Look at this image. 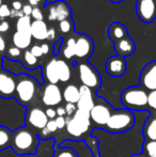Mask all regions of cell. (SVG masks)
<instances>
[{
    "mask_svg": "<svg viewBox=\"0 0 156 157\" xmlns=\"http://www.w3.org/2000/svg\"><path fill=\"white\" fill-rule=\"evenodd\" d=\"M40 138L27 126L19 127L13 132L11 147L18 155H33L36 153Z\"/></svg>",
    "mask_w": 156,
    "mask_h": 157,
    "instance_id": "obj_1",
    "label": "cell"
},
{
    "mask_svg": "<svg viewBox=\"0 0 156 157\" xmlns=\"http://www.w3.org/2000/svg\"><path fill=\"white\" fill-rule=\"evenodd\" d=\"M134 124H135V114L128 109H122L111 113L108 122L105 125V128L110 132L119 134L129 130Z\"/></svg>",
    "mask_w": 156,
    "mask_h": 157,
    "instance_id": "obj_2",
    "label": "cell"
},
{
    "mask_svg": "<svg viewBox=\"0 0 156 157\" xmlns=\"http://www.w3.org/2000/svg\"><path fill=\"white\" fill-rule=\"evenodd\" d=\"M121 101L127 109H142L148 105V93L141 87H129L121 94Z\"/></svg>",
    "mask_w": 156,
    "mask_h": 157,
    "instance_id": "obj_3",
    "label": "cell"
},
{
    "mask_svg": "<svg viewBox=\"0 0 156 157\" xmlns=\"http://www.w3.org/2000/svg\"><path fill=\"white\" fill-rule=\"evenodd\" d=\"M91 123L89 112L77 109L73 116L67 119V132L73 138H79L89 130Z\"/></svg>",
    "mask_w": 156,
    "mask_h": 157,
    "instance_id": "obj_4",
    "label": "cell"
},
{
    "mask_svg": "<svg viewBox=\"0 0 156 157\" xmlns=\"http://www.w3.org/2000/svg\"><path fill=\"white\" fill-rule=\"evenodd\" d=\"M36 90V81L34 78L24 75L21 77L18 82H16V90H15V96L19 104L27 106L30 101L33 99Z\"/></svg>",
    "mask_w": 156,
    "mask_h": 157,
    "instance_id": "obj_5",
    "label": "cell"
},
{
    "mask_svg": "<svg viewBox=\"0 0 156 157\" xmlns=\"http://www.w3.org/2000/svg\"><path fill=\"white\" fill-rule=\"evenodd\" d=\"M79 78L82 82V86L90 88V89L97 90L101 87L102 79H101L100 73L93 67L90 63L82 62L78 66Z\"/></svg>",
    "mask_w": 156,
    "mask_h": 157,
    "instance_id": "obj_6",
    "label": "cell"
},
{
    "mask_svg": "<svg viewBox=\"0 0 156 157\" xmlns=\"http://www.w3.org/2000/svg\"><path fill=\"white\" fill-rule=\"evenodd\" d=\"M136 14L141 21L152 23L156 18V0H137Z\"/></svg>",
    "mask_w": 156,
    "mask_h": 157,
    "instance_id": "obj_7",
    "label": "cell"
},
{
    "mask_svg": "<svg viewBox=\"0 0 156 157\" xmlns=\"http://www.w3.org/2000/svg\"><path fill=\"white\" fill-rule=\"evenodd\" d=\"M48 19L50 21H62L69 19L72 15L70 6L65 1H56L48 4Z\"/></svg>",
    "mask_w": 156,
    "mask_h": 157,
    "instance_id": "obj_8",
    "label": "cell"
},
{
    "mask_svg": "<svg viewBox=\"0 0 156 157\" xmlns=\"http://www.w3.org/2000/svg\"><path fill=\"white\" fill-rule=\"evenodd\" d=\"M140 83L144 90H156V60L148 63L140 73Z\"/></svg>",
    "mask_w": 156,
    "mask_h": 157,
    "instance_id": "obj_9",
    "label": "cell"
},
{
    "mask_svg": "<svg viewBox=\"0 0 156 157\" xmlns=\"http://www.w3.org/2000/svg\"><path fill=\"white\" fill-rule=\"evenodd\" d=\"M26 122L28 123V125L32 126L33 128L41 130L46 127L48 118L43 109L39 107H33L30 108L26 113Z\"/></svg>",
    "mask_w": 156,
    "mask_h": 157,
    "instance_id": "obj_10",
    "label": "cell"
},
{
    "mask_svg": "<svg viewBox=\"0 0 156 157\" xmlns=\"http://www.w3.org/2000/svg\"><path fill=\"white\" fill-rule=\"evenodd\" d=\"M63 97L61 93L60 88L57 85H51L48 83L45 88H44L43 95H42V101L45 106L47 107H54L57 106L62 101Z\"/></svg>",
    "mask_w": 156,
    "mask_h": 157,
    "instance_id": "obj_11",
    "label": "cell"
},
{
    "mask_svg": "<svg viewBox=\"0 0 156 157\" xmlns=\"http://www.w3.org/2000/svg\"><path fill=\"white\" fill-rule=\"evenodd\" d=\"M93 42L88 35L78 34L75 45V57L79 59H89L93 52Z\"/></svg>",
    "mask_w": 156,
    "mask_h": 157,
    "instance_id": "obj_12",
    "label": "cell"
},
{
    "mask_svg": "<svg viewBox=\"0 0 156 157\" xmlns=\"http://www.w3.org/2000/svg\"><path fill=\"white\" fill-rule=\"evenodd\" d=\"M111 113L107 104H96L90 111V119L97 126H105L108 122Z\"/></svg>",
    "mask_w": 156,
    "mask_h": 157,
    "instance_id": "obj_13",
    "label": "cell"
},
{
    "mask_svg": "<svg viewBox=\"0 0 156 157\" xmlns=\"http://www.w3.org/2000/svg\"><path fill=\"white\" fill-rule=\"evenodd\" d=\"M106 72L111 77L123 76L126 72V61L124 57H110L106 62Z\"/></svg>",
    "mask_w": 156,
    "mask_h": 157,
    "instance_id": "obj_14",
    "label": "cell"
},
{
    "mask_svg": "<svg viewBox=\"0 0 156 157\" xmlns=\"http://www.w3.org/2000/svg\"><path fill=\"white\" fill-rule=\"evenodd\" d=\"M94 101H93V93H92L91 89L86 86H81L79 88V99L78 103L76 104L77 109L81 111L89 112L94 107Z\"/></svg>",
    "mask_w": 156,
    "mask_h": 157,
    "instance_id": "obj_15",
    "label": "cell"
},
{
    "mask_svg": "<svg viewBox=\"0 0 156 157\" xmlns=\"http://www.w3.org/2000/svg\"><path fill=\"white\" fill-rule=\"evenodd\" d=\"M16 90V81L6 73H0V96L4 98L12 97Z\"/></svg>",
    "mask_w": 156,
    "mask_h": 157,
    "instance_id": "obj_16",
    "label": "cell"
},
{
    "mask_svg": "<svg viewBox=\"0 0 156 157\" xmlns=\"http://www.w3.org/2000/svg\"><path fill=\"white\" fill-rule=\"evenodd\" d=\"M135 43L129 36H126L124 39L120 40V41L115 42V48L117 52L118 56L125 57L129 56L135 52Z\"/></svg>",
    "mask_w": 156,
    "mask_h": 157,
    "instance_id": "obj_17",
    "label": "cell"
},
{
    "mask_svg": "<svg viewBox=\"0 0 156 157\" xmlns=\"http://www.w3.org/2000/svg\"><path fill=\"white\" fill-rule=\"evenodd\" d=\"M48 27L44 21H34L31 24V36L38 41L47 40Z\"/></svg>",
    "mask_w": 156,
    "mask_h": 157,
    "instance_id": "obj_18",
    "label": "cell"
},
{
    "mask_svg": "<svg viewBox=\"0 0 156 157\" xmlns=\"http://www.w3.org/2000/svg\"><path fill=\"white\" fill-rule=\"evenodd\" d=\"M44 76L45 79L51 85H57L59 82V76H58V68H57V59L52 58L49 60V62L45 65L44 68Z\"/></svg>",
    "mask_w": 156,
    "mask_h": 157,
    "instance_id": "obj_19",
    "label": "cell"
},
{
    "mask_svg": "<svg viewBox=\"0 0 156 157\" xmlns=\"http://www.w3.org/2000/svg\"><path fill=\"white\" fill-rule=\"evenodd\" d=\"M108 34L110 36V39L113 41V43L120 40L124 39V37L128 36L127 35V29L124 25L120 23H113L110 25L108 29Z\"/></svg>",
    "mask_w": 156,
    "mask_h": 157,
    "instance_id": "obj_20",
    "label": "cell"
},
{
    "mask_svg": "<svg viewBox=\"0 0 156 157\" xmlns=\"http://www.w3.org/2000/svg\"><path fill=\"white\" fill-rule=\"evenodd\" d=\"M32 36L29 33L15 32L13 34V44L18 49H27L31 44Z\"/></svg>",
    "mask_w": 156,
    "mask_h": 157,
    "instance_id": "obj_21",
    "label": "cell"
},
{
    "mask_svg": "<svg viewBox=\"0 0 156 157\" xmlns=\"http://www.w3.org/2000/svg\"><path fill=\"white\" fill-rule=\"evenodd\" d=\"M62 97L67 103L70 104H77L79 99V88L75 85H69L63 90Z\"/></svg>",
    "mask_w": 156,
    "mask_h": 157,
    "instance_id": "obj_22",
    "label": "cell"
},
{
    "mask_svg": "<svg viewBox=\"0 0 156 157\" xmlns=\"http://www.w3.org/2000/svg\"><path fill=\"white\" fill-rule=\"evenodd\" d=\"M57 68H58V76L59 81L61 82H67L71 78V70H70L69 64L64 60L57 59Z\"/></svg>",
    "mask_w": 156,
    "mask_h": 157,
    "instance_id": "obj_23",
    "label": "cell"
},
{
    "mask_svg": "<svg viewBox=\"0 0 156 157\" xmlns=\"http://www.w3.org/2000/svg\"><path fill=\"white\" fill-rule=\"evenodd\" d=\"M13 132L6 126H0V151L8 149L12 142Z\"/></svg>",
    "mask_w": 156,
    "mask_h": 157,
    "instance_id": "obj_24",
    "label": "cell"
},
{
    "mask_svg": "<svg viewBox=\"0 0 156 157\" xmlns=\"http://www.w3.org/2000/svg\"><path fill=\"white\" fill-rule=\"evenodd\" d=\"M31 16L24 15L23 17L17 19L16 21V31L31 34Z\"/></svg>",
    "mask_w": 156,
    "mask_h": 157,
    "instance_id": "obj_25",
    "label": "cell"
},
{
    "mask_svg": "<svg viewBox=\"0 0 156 157\" xmlns=\"http://www.w3.org/2000/svg\"><path fill=\"white\" fill-rule=\"evenodd\" d=\"M143 134L146 139L156 141V118L146 123L143 128Z\"/></svg>",
    "mask_w": 156,
    "mask_h": 157,
    "instance_id": "obj_26",
    "label": "cell"
},
{
    "mask_svg": "<svg viewBox=\"0 0 156 157\" xmlns=\"http://www.w3.org/2000/svg\"><path fill=\"white\" fill-rule=\"evenodd\" d=\"M75 45L76 39H74V37L67 39L64 48H63V56L67 59H71L73 57H75Z\"/></svg>",
    "mask_w": 156,
    "mask_h": 157,
    "instance_id": "obj_27",
    "label": "cell"
},
{
    "mask_svg": "<svg viewBox=\"0 0 156 157\" xmlns=\"http://www.w3.org/2000/svg\"><path fill=\"white\" fill-rule=\"evenodd\" d=\"M54 157H78L77 153L70 147H58L54 154Z\"/></svg>",
    "mask_w": 156,
    "mask_h": 157,
    "instance_id": "obj_28",
    "label": "cell"
},
{
    "mask_svg": "<svg viewBox=\"0 0 156 157\" xmlns=\"http://www.w3.org/2000/svg\"><path fill=\"white\" fill-rule=\"evenodd\" d=\"M24 61H25V64L28 65V68H34L36 67V64H38V58L33 56L31 54L30 50H26L25 54H24Z\"/></svg>",
    "mask_w": 156,
    "mask_h": 157,
    "instance_id": "obj_29",
    "label": "cell"
},
{
    "mask_svg": "<svg viewBox=\"0 0 156 157\" xmlns=\"http://www.w3.org/2000/svg\"><path fill=\"white\" fill-rule=\"evenodd\" d=\"M143 147L149 157H156V141H152V140L146 141Z\"/></svg>",
    "mask_w": 156,
    "mask_h": 157,
    "instance_id": "obj_30",
    "label": "cell"
},
{
    "mask_svg": "<svg viewBox=\"0 0 156 157\" xmlns=\"http://www.w3.org/2000/svg\"><path fill=\"white\" fill-rule=\"evenodd\" d=\"M72 28H73V25H72L70 19H65V21L59 23V29L63 33H69L72 30Z\"/></svg>",
    "mask_w": 156,
    "mask_h": 157,
    "instance_id": "obj_31",
    "label": "cell"
},
{
    "mask_svg": "<svg viewBox=\"0 0 156 157\" xmlns=\"http://www.w3.org/2000/svg\"><path fill=\"white\" fill-rule=\"evenodd\" d=\"M148 106L156 110V90L150 91V93H148Z\"/></svg>",
    "mask_w": 156,
    "mask_h": 157,
    "instance_id": "obj_32",
    "label": "cell"
},
{
    "mask_svg": "<svg viewBox=\"0 0 156 157\" xmlns=\"http://www.w3.org/2000/svg\"><path fill=\"white\" fill-rule=\"evenodd\" d=\"M65 108V112H67V116L69 117H72L76 111H77V106L75 104H70V103H67V105L64 106Z\"/></svg>",
    "mask_w": 156,
    "mask_h": 157,
    "instance_id": "obj_33",
    "label": "cell"
},
{
    "mask_svg": "<svg viewBox=\"0 0 156 157\" xmlns=\"http://www.w3.org/2000/svg\"><path fill=\"white\" fill-rule=\"evenodd\" d=\"M31 17L34 19V21H43V13H42L41 9L40 8H33V10H32V13H31Z\"/></svg>",
    "mask_w": 156,
    "mask_h": 157,
    "instance_id": "obj_34",
    "label": "cell"
},
{
    "mask_svg": "<svg viewBox=\"0 0 156 157\" xmlns=\"http://www.w3.org/2000/svg\"><path fill=\"white\" fill-rule=\"evenodd\" d=\"M8 54L9 56L11 57V59H16L21 56V49H18L17 47H10L8 50Z\"/></svg>",
    "mask_w": 156,
    "mask_h": 157,
    "instance_id": "obj_35",
    "label": "cell"
},
{
    "mask_svg": "<svg viewBox=\"0 0 156 157\" xmlns=\"http://www.w3.org/2000/svg\"><path fill=\"white\" fill-rule=\"evenodd\" d=\"M55 122H56L58 129H62V128L67 127V119L64 117H57L55 119Z\"/></svg>",
    "mask_w": 156,
    "mask_h": 157,
    "instance_id": "obj_36",
    "label": "cell"
},
{
    "mask_svg": "<svg viewBox=\"0 0 156 157\" xmlns=\"http://www.w3.org/2000/svg\"><path fill=\"white\" fill-rule=\"evenodd\" d=\"M31 54L33 55L36 58H40V57L43 56V52H42V48H41V45H33L30 49Z\"/></svg>",
    "mask_w": 156,
    "mask_h": 157,
    "instance_id": "obj_37",
    "label": "cell"
},
{
    "mask_svg": "<svg viewBox=\"0 0 156 157\" xmlns=\"http://www.w3.org/2000/svg\"><path fill=\"white\" fill-rule=\"evenodd\" d=\"M10 12L11 10L9 9V6L6 4H2L0 6V18H6V17L10 16Z\"/></svg>",
    "mask_w": 156,
    "mask_h": 157,
    "instance_id": "obj_38",
    "label": "cell"
},
{
    "mask_svg": "<svg viewBox=\"0 0 156 157\" xmlns=\"http://www.w3.org/2000/svg\"><path fill=\"white\" fill-rule=\"evenodd\" d=\"M45 113L47 116L48 119L50 120H55L57 118V112H56V109H54L52 107H48L47 109L45 110Z\"/></svg>",
    "mask_w": 156,
    "mask_h": 157,
    "instance_id": "obj_39",
    "label": "cell"
},
{
    "mask_svg": "<svg viewBox=\"0 0 156 157\" xmlns=\"http://www.w3.org/2000/svg\"><path fill=\"white\" fill-rule=\"evenodd\" d=\"M46 128H47L50 132H55L58 130V127H57V124H56V122H55V120H48Z\"/></svg>",
    "mask_w": 156,
    "mask_h": 157,
    "instance_id": "obj_40",
    "label": "cell"
},
{
    "mask_svg": "<svg viewBox=\"0 0 156 157\" xmlns=\"http://www.w3.org/2000/svg\"><path fill=\"white\" fill-rule=\"evenodd\" d=\"M32 10H33V8L30 4H25V6H23V9H21L24 15H27V16H31Z\"/></svg>",
    "mask_w": 156,
    "mask_h": 157,
    "instance_id": "obj_41",
    "label": "cell"
},
{
    "mask_svg": "<svg viewBox=\"0 0 156 157\" xmlns=\"http://www.w3.org/2000/svg\"><path fill=\"white\" fill-rule=\"evenodd\" d=\"M9 29H10V25H9L8 21H0V33L6 32Z\"/></svg>",
    "mask_w": 156,
    "mask_h": 157,
    "instance_id": "obj_42",
    "label": "cell"
},
{
    "mask_svg": "<svg viewBox=\"0 0 156 157\" xmlns=\"http://www.w3.org/2000/svg\"><path fill=\"white\" fill-rule=\"evenodd\" d=\"M23 16H24L23 11L11 10V12H10V17H12V18H15V17H17V18H21V17H23Z\"/></svg>",
    "mask_w": 156,
    "mask_h": 157,
    "instance_id": "obj_43",
    "label": "cell"
},
{
    "mask_svg": "<svg viewBox=\"0 0 156 157\" xmlns=\"http://www.w3.org/2000/svg\"><path fill=\"white\" fill-rule=\"evenodd\" d=\"M55 39H56V29L55 28H49L47 32V40L54 41Z\"/></svg>",
    "mask_w": 156,
    "mask_h": 157,
    "instance_id": "obj_44",
    "label": "cell"
},
{
    "mask_svg": "<svg viewBox=\"0 0 156 157\" xmlns=\"http://www.w3.org/2000/svg\"><path fill=\"white\" fill-rule=\"evenodd\" d=\"M56 112H57V117H65V116H67L65 108L64 107H61V106H59V107L57 108Z\"/></svg>",
    "mask_w": 156,
    "mask_h": 157,
    "instance_id": "obj_45",
    "label": "cell"
},
{
    "mask_svg": "<svg viewBox=\"0 0 156 157\" xmlns=\"http://www.w3.org/2000/svg\"><path fill=\"white\" fill-rule=\"evenodd\" d=\"M12 6H13V10H16V11H21V9H23V4H21V1H14L12 3Z\"/></svg>",
    "mask_w": 156,
    "mask_h": 157,
    "instance_id": "obj_46",
    "label": "cell"
},
{
    "mask_svg": "<svg viewBox=\"0 0 156 157\" xmlns=\"http://www.w3.org/2000/svg\"><path fill=\"white\" fill-rule=\"evenodd\" d=\"M40 132H40V135H41L42 138H47V137L49 136L50 134H51V132H50L49 130H48L46 127H45V128H43V129H41Z\"/></svg>",
    "mask_w": 156,
    "mask_h": 157,
    "instance_id": "obj_47",
    "label": "cell"
},
{
    "mask_svg": "<svg viewBox=\"0 0 156 157\" xmlns=\"http://www.w3.org/2000/svg\"><path fill=\"white\" fill-rule=\"evenodd\" d=\"M41 48H42V52H43V55H47L48 52H49V50H50V47H49V45L48 44H42L41 45Z\"/></svg>",
    "mask_w": 156,
    "mask_h": 157,
    "instance_id": "obj_48",
    "label": "cell"
},
{
    "mask_svg": "<svg viewBox=\"0 0 156 157\" xmlns=\"http://www.w3.org/2000/svg\"><path fill=\"white\" fill-rule=\"evenodd\" d=\"M6 41H4V39L2 37L1 33H0V52H3L4 49H6Z\"/></svg>",
    "mask_w": 156,
    "mask_h": 157,
    "instance_id": "obj_49",
    "label": "cell"
},
{
    "mask_svg": "<svg viewBox=\"0 0 156 157\" xmlns=\"http://www.w3.org/2000/svg\"><path fill=\"white\" fill-rule=\"evenodd\" d=\"M39 3H40V2L38 1V0H29V4L32 6V8H33V6H34V8H36Z\"/></svg>",
    "mask_w": 156,
    "mask_h": 157,
    "instance_id": "obj_50",
    "label": "cell"
},
{
    "mask_svg": "<svg viewBox=\"0 0 156 157\" xmlns=\"http://www.w3.org/2000/svg\"><path fill=\"white\" fill-rule=\"evenodd\" d=\"M110 1L116 2V3H118V2H121V1H123V0H110Z\"/></svg>",
    "mask_w": 156,
    "mask_h": 157,
    "instance_id": "obj_51",
    "label": "cell"
},
{
    "mask_svg": "<svg viewBox=\"0 0 156 157\" xmlns=\"http://www.w3.org/2000/svg\"><path fill=\"white\" fill-rule=\"evenodd\" d=\"M133 157H143V156H142V155H134Z\"/></svg>",
    "mask_w": 156,
    "mask_h": 157,
    "instance_id": "obj_52",
    "label": "cell"
},
{
    "mask_svg": "<svg viewBox=\"0 0 156 157\" xmlns=\"http://www.w3.org/2000/svg\"><path fill=\"white\" fill-rule=\"evenodd\" d=\"M2 6V0H0V6Z\"/></svg>",
    "mask_w": 156,
    "mask_h": 157,
    "instance_id": "obj_53",
    "label": "cell"
}]
</instances>
